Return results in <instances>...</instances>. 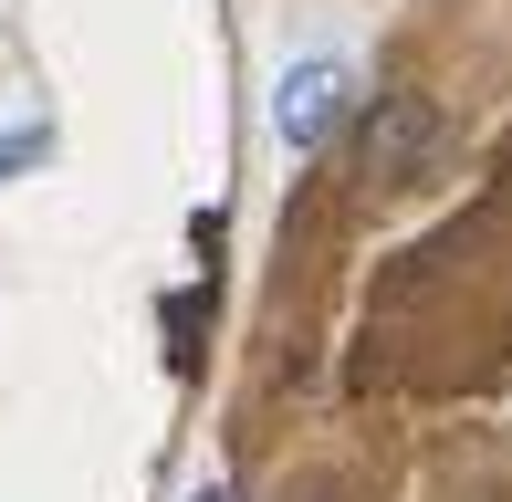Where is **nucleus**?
Returning <instances> with one entry per match:
<instances>
[{
  "label": "nucleus",
  "mask_w": 512,
  "mask_h": 502,
  "mask_svg": "<svg viewBox=\"0 0 512 502\" xmlns=\"http://www.w3.org/2000/svg\"><path fill=\"white\" fill-rule=\"evenodd\" d=\"M439 147H450L439 95H377V105H366V136H356V178H366L377 199H398Z\"/></svg>",
  "instance_id": "obj_1"
},
{
  "label": "nucleus",
  "mask_w": 512,
  "mask_h": 502,
  "mask_svg": "<svg viewBox=\"0 0 512 502\" xmlns=\"http://www.w3.org/2000/svg\"><path fill=\"white\" fill-rule=\"evenodd\" d=\"M199 325H209V283H189L168 304V335H178V356H199Z\"/></svg>",
  "instance_id": "obj_4"
},
{
  "label": "nucleus",
  "mask_w": 512,
  "mask_h": 502,
  "mask_svg": "<svg viewBox=\"0 0 512 502\" xmlns=\"http://www.w3.org/2000/svg\"><path fill=\"white\" fill-rule=\"evenodd\" d=\"M42 157H53V126H11L0 136V189H11L21 168H42Z\"/></svg>",
  "instance_id": "obj_3"
},
{
  "label": "nucleus",
  "mask_w": 512,
  "mask_h": 502,
  "mask_svg": "<svg viewBox=\"0 0 512 502\" xmlns=\"http://www.w3.org/2000/svg\"><path fill=\"white\" fill-rule=\"evenodd\" d=\"M345 95H356V84H345V63H293L283 74V95H272V136H283L293 157H314L324 136H335V116H345Z\"/></svg>",
  "instance_id": "obj_2"
}]
</instances>
